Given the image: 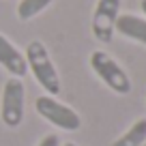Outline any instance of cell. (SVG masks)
<instances>
[{
	"mask_svg": "<svg viewBox=\"0 0 146 146\" xmlns=\"http://www.w3.org/2000/svg\"><path fill=\"white\" fill-rule=\"evenodd\" d=\"M24 56H26L28 69L32 71V75H35V80L39 82V86L45 90V95H52V97L60 95L62 84H60L56 64H54V60H52L47 47L43 45L41 41H30L26 45Z\"/></svg>",
	"mask_w": 146,
	"mask_h": 146,
	"instance_id": "obj_1",
	"label": "cell"
},
{
	"mask_svg": "<svg viewBox=\"0 0 146 146\" xmlns=\"http://www.w3.org/2000/svg\"><path fill=\"white\" fill-rule=\"evenodd\" d=\"M90 69L112 92H116V95H129L131 92V78L108 52H103V50L92 52L90 54Z\"/></svg>",
	"mask_w": 146,
	"mask_h": 146,
	"instance_id": "obj_2",
	"label": "cell"
},
{
	"mask_svg": "<svg viewBox=\"0 0 146 146\" xmlns=\"http://www.w3.org/2000/svg\"><path fill=\"white\" fill-rule=\"evenodd\" d=\"M35 110L43 120H47L50 125L62 129V131H78L80 125H82V120H80L75 110H71L69 105L60 103V101L56 99V97H52V95L36 97Z\"/></svg>",
	"mask_w": 146,
	"mask_h": 146,
	"instance_id": "obj_3",
	"label": "cell"
},
{
	"mask_svg": "<svg viewBox=\"0 0 146 146\" xmlns=\"http://www.w3.org/2000/svg\"><path fill=\"white\" fill-rule=\"evenodd\" d=\"M24 99H26V88L19 78H9L2 88V108L0 116L7 127L15 129L24 120Z\"/></svg>",
	"mask_w": 146,
	"mask_h": 146,
	"instance_id": "obj_4",
	"label": "cell"
},
{
	"mask_svg": "<svg viewBox=\"0 0 146 146\" xmlns=\"http://www.w3.org/2000/svg\"><path fill=\"white\" fill-rule=\"evenodd\" d=\"M118 15H120V0H97L95 9H92L90 32L99 43H112Z\"/></svg>",
	"mask_w": 146,
	"mask_h": 146,
	"instance_id": "obj_5",
	"label": "cell"
},
{
	"mask_svg": "<svg viewBox=\"0 0 146 146\" xmlns=\"http://www.w3.org/2000/svg\"><path fill=\"white\" fill-rule=\"evenodd\" d=\"M0 64L11 73V78H19L28 73V64H26V56L0 32Z\"/></svg>",
	"mask_w": 146,
	"mask_h": 146,
	"instance_id": "obj_6",
	"label": "cell"
},
{
	"mask_svg": "<svg viewBox=\"0 0 146 146\" xmlns=\"http://www.w3.org/2000/svg\"><path fill=\"white\" fill-rule=\"evenodd\" d=\"M114 30L129 41L146 45V17H140V15H133V13H120Z\"/></svg>",
	"mask_w": 146,
	"mask_h": 146,
	"instance_id": "obj_7",
	"label": "cell"
},
{
	"mask_svg": "<svg viewBox=\"0 0 146 146\" xmlns=\"http://www.w3.org/2000/svg\"><path fill=\"white\" fill-rule=\"evenodd\" d=\"M144 142H146V118H140L110 146H142Z\"/></svg>",
	"mask_w": 146,
	"mask_h": 146,
	"instance_id": "obj_8",
	"label": "cell"
},
{
	"mask_svg": "<svg viewBox=\"0 0 146 146\" xmlns=\"http://www.w3.org/2000/svg\"><path fill=\"white\" fill-rule=\"evenodd\" d=\"M52 2H54V0H19V5H17V17L22 19V22H28V19L36 17L41 11H45Z\"/></svg>",
	"mask_w": 146,
	"mask_h": 146,
	"instance_id": "obj_9",
	"label": "cell"
},
{
	"mask_svg": "<svg viewBox=\"0 0 146 146\" xmlns=\"http://www.w3.org/2000/svg\"><path fill=\"white\" fill-rule=\"evenodd\" d=\"M36 146H60V140H58L56 133H47V135H43L41 140H39Z\"/></svg>",
	"mask_w": 146,
	"mask_h": 146,
	"instance_id": "obj_10",
	"label": "cell"
},
{
	"mask_svg": "<svg viewBox=\"0 0 146 146\" xmlns=\"http://www.w3.org/2000/svg\"><path fill=\"white\" fill-rule=\"evenodd\" d=\"M140 9H142V13L146 15V0H140Z\"/></svg>",
	"mask_w": 146,
	"mask_h": 146,
	"instance_id": "obj_11",
	"label": "cell"
},
{
	"mask_svg": "<svg viewBox=\"0 0 146 146\" xmlns=\"http://www.w3.org/2000/svg\"><path fill=\"white\" fill-rule=\"evenodd\" d=\"M60 146H75L73 142H64V144H60Z\"/></svg>",
	"mask_w": 146,
	"mask_h": 146,
	"instance_id": "obj_12",
	"label": "cell"
},
{
	"mask_svg": "<svg viewBox=\"0 0 146 146\" xmlns=\"http://www.w3.org/2000/svg\"><path fill=\"white\" fill-rule=\"evenodd\" d=\"M142 146H146V142H144V144H142Z\"/></svg>",
	"mask_w": 146,
	"mask_h": 146,
	"instance_id": "obj_13",
	"label": "cell"
}]
</instances>
